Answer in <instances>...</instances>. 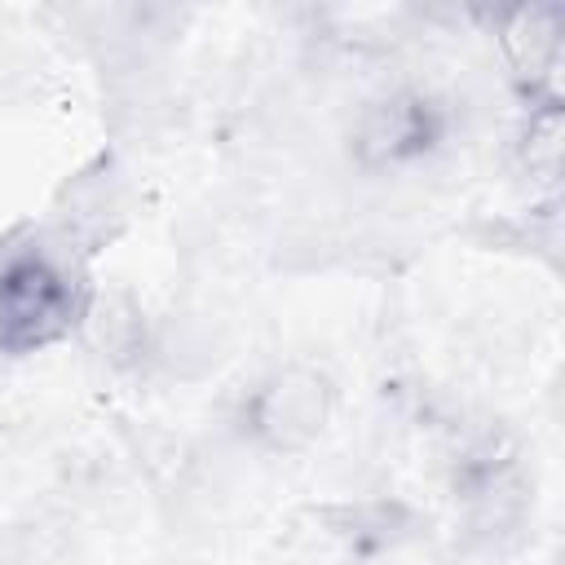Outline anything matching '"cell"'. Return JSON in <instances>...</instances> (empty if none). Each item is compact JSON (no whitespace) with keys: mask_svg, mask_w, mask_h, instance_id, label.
I'll use <instances>...</instances> for the list:
<instances>
[{"mask_svg":"<svg viewBox=\"0 0 565 565\" xmlns=\"http://www.w3.org/2000/svg\"><path fill=\"white\" fill-rule=\"evenodd\" d=\"M75 318L71 278L44 256H18L0 269V349L31 353L57 340Z\"/></svg>","mask_w":565,"mask_h":565,"instance_id":"obj_1","label":"cell"},{"mask_svg":"<svg viewBox=\"0 0 565 565\" xmlns=\"http://www.w3.org/2000/svg\"><path fill=\"white\" fill-rule=\"evenodd\" d=\"M331 411V388L309 366H287L274 380H265L247 406L252 433L274 450H300L309 446Z\"/></svg>","mask_w":565,"mask_h":565,"instance_id":"obj_2","label":"cell"},{"mask_svg":"<svg viewBox=\"0 0 565 565\" xmlns=\"http://www.w3.org/2000/svg\"><path fill=\"white\" fill-rule=\"evenodd\" d=\"M441 132H446L441 110L428 97L402 93V97H388V102L371 106L362 115V128H358L353 141H358V159L366 168H393V163L428 154L441 141Z\"/></svg>","mask_w":565,"mask_h":565,"instance_id":"obj_3","label":"cell"}]
</instances>
